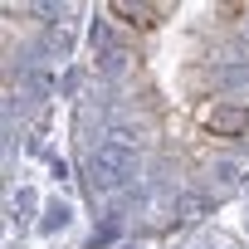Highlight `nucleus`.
I'll return each instance as SVG.
<instances>
[{"instance_id": "3", "label": "nucleus", "mask_w": 249, "mask_h": 249, "mask_svg": "<svg viewBox=\"0 0 249 249\" xmlns=\"http://www.w3.org/2000/svg\"><path fill=\"white\" fill-rule=\"evenodd\" d=\"M69 225V205H49V220H44V230H64Z\"/></svg>"}, {"instance_id": "4", "label": "nucleus", "mask_w": 249, "mask_h": 249, "mask_svg": "<svg viewBox=\"0 0 249 249\" xmlns=\"http://www.w3.org/2000/svg\"><path fill=\"white\" fill-rule=\"evenodd\" d=\"M127 249H147V244H127Z\"/></svg>"}, {"instance_id": "2", "label": "nucleus", "mask_w": 249, "mask_h": 249, "mask_svg": "<svg viewBox=\"0 0 249 249\" xmlns=\"http://www.w3.org/2000/svg\"><path fill=\"white\" fill-rule=\"evenodd\" d=\"M196 122H200V127H210L215 137H244L249 132V107L244 103H196Z\"/></svg>"}, {"instance_id": "1", "label": "nucleus", "mask_w": 249, "mask_h": 249, "mask_svg": "<svg viewBox=\"0 0 249 249\" xmlns=\"http://www.w3.org/2000/svg\"><path fill=\"white\" fill-rule=\"evenodd\" d=\"M88 171H93V191H112V186H122V181L137 171V152L122 142V137H112V142H103L93 152Z\"/></svg>"}]
</instances>
